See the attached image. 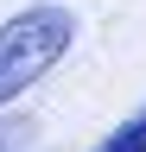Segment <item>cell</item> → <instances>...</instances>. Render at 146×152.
<instances>
[{
	"label": "cell",
	"instance_id": "cell-3",
	"mask_svg": "<svg viewBox=\"0 0 146 152\" xmlns=\"http://www.w3.org/2000/svg\"><path fill=\"white\" fill-rule=\"evenodd\" d=\"M7 146H13V127H0V152H7Z\"/></svg>",
	"mask_w": 146,
	"mask_h": 152
},
{
	"label": "cell",
	"instance_id": "cell-1",
	"mask_svg": "<svg viewBox=\"0 0 146 152\" xmlns=\"http://www.w3.org/2000/svg\"><path fill=\"white\" fill-rule=\"evenodd\" d=\"M76 45V13L70 7H26L0 26V108L13 95H26L51 64H64V51Z\"/></svg>",
	"mask_w": 146,
	"mask_h": 152
},
{
	"label": "cell",
	"instance_id": "cell-2",
	"mask_svg": "<svg viewBox=\"0 0 146 152\" xmlns=\"http://www.w3.org/2000/svg\"><path fill=\"white\" fill-rule=\"evenodd\" d=\"M95 152H146V108L134 114V121H121V127L108 133V140H102Z\"/></svg>",
	"mask_w": 146,
	"mask_h": 152
}]
</instances>
